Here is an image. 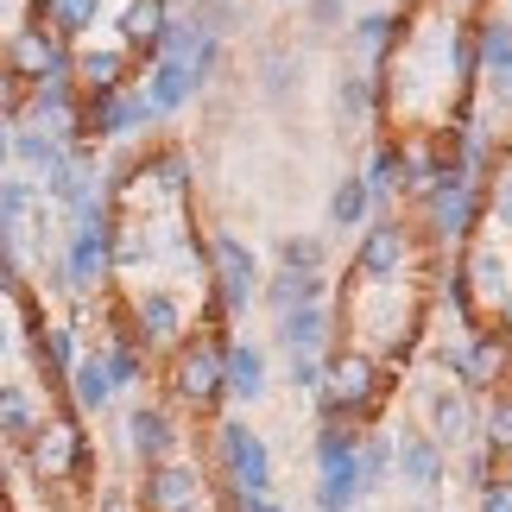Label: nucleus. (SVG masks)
Wrapping results in <instances>:
<instances>
[{"label": "nucleus", "mask_w": 512, "mask_h": 512, "mask_svg": "<svg viewBox=\"0 0 512 512\" xmlns=\"http://www.w3.org/2000/svg\"><path fill=\"white\" fill-rule=\"evenodd\" d=\"M0 64H7V76H13L19 89H32V83H45V76H70V45H64V38H51L38 19H26V26L7 32Z\"/></svg>", "instance_id": "obj_6"}, {"label": "nucleus", "mask_w": 512, "mask_h": 512, "mask_svg": "<svg viewBox=\"0 0 512 512\" xmlns=\"http://www.w3.org/2000/svg\"><path fill=\"white\" fill-rule=\"evenodd\" d=\"M228 506H234V512H285L272 494H266V500H241V494H228Z\"/></svg>", "instance_id": "obj_43"}, {"label": "nucleus", "mask_w": 512, "mask_h": 512, "mask_svg": "<svg viewBox=\"0 0 512 512\" xmlns=\"http://www.w3.org/2000/svg\"><path fill=\"white\" fill-rule=\"evenodd\" d=\"M392 475H399L411 494H437L443 475H449V456L424 430H399V437H392Z\"/></svg>", "instance_id": "obj_13"}, {"label": "nucleus", "mask_w": 512, "mask_h": 512, "mask_svg": "<svg viewBox=\"0 0 512 512\" xmlns=\"http://www.w3.org/2000/svg\"><path fill=\"white\" fill-rule=\"evenodd\" d=\"M203 506V468L196 462H152L140 475V512H196Z\"/></svg>", "instance_id": "obj_10"}, {"label": "nucleus", "mask_w": 512, "mask_h": 512, "mask_svg": "<svg viewBox=\"0 0 512 512\" xmlns=\"http://www.w3.org/2000/svg\"><path fill=\"white\" fill-rule=\"evenodd\" d=\"M127 70H133V57H127L121 45H83V51H70L76 95H108V89H127Z\"/></svg>", "instance_id": "obj_15"}, {"label": "nucleus", "mask_w": 512, "mask_h": 512, "mask_svg": "<svg viewBox=\"0 0 512 512\" xmlns=\"http://www.w3.org/2000/svg\"><path fill=\"white\" fill-rule=\"evenodd\" d=\"M500 336L512 342V291H506V298H500Z\"/></svg>", "instance_id": "obj_44"}, {"label": "nucleus", "mask_w": 512, "mask_h": 512, "mask_svg": "<svg viewBox=\"0 0 512 512\" xmlns=\"http://www.w3.org/2000/svg\"><path fill=\"white\" fill-rule=\"evenodd\" d=\"M0 512H7V506H0Z\"/></svg>", "instance_id": "obj_49"}, {"label": "nucleus", "mask_w": 512, "mask_h": 512, "mask_svg": "<svg viewBox=\"0 0 512 512\" xmlns=\"http://www.w3.org/2000/svg\"><path fill=\"white\" fill-rule=\"evenodd\" d=\"M405 260H411V234H405V222H373V228L361 234L354 272H361L367 285H392V279L405 272Z\"/></svg>", "instance_id": "obj_12"}, {"label": "nucleus", "mask_w": 512, "mask_h": 512, "mask_svg": "<svg viewBox=\"0 0 512 512\" xmlns=\"http://www.w3.org/2000/svg\"><path fill=\"white\" fill-rule=\"evenodd\" d=\"M443 367L456 373V392L462 399H475V392H494V386H506V373H512V342L506 336H468L456 354H443Z\"/></svg>", "instance_id": "obj_9"}, {"label": "nucleus", "mask_w": 512, "mask_h": 512, "mask_svg": "<svg viewBox=\"0 0 512 512\" xmlns=\"http://www.w3.org/2000/svg\"><path fill=\"white\" fill-rule=\"evenodd\" d=\"M133 177H146L152 190H165V196H190V152L184 146H159V152H146L140 165H133Z\"/></svg>", "instance_id": "obj_24"}, {"label": "nucleus", "mask_w": 512, "mask_h": 512, "mask_svg": "<svg viewBox=\"0 0 512 512\" xmlns=\"http://www.w3.org/2000/svg\"><path fill=\"white\" fill-rule=\"evenodd\" d=\"M481 215H487V184H449L430 196V222H437L443 241H468Z\"/></svg>", "instance_id": "obj_14"}, {"label": "nucleus", "mask_w": 512, "mask_h": 512, "mask_svg": "<svg viewBox=\"0 0 512 512\" xmlns=\"http://www.w3.org/2000/svg\"><path fill=\"white\" fill-rule=\"evenodd\" d=\"M475 500H481V512H512V481L500 475V481H487V487H475Z\"/></svg>", "instance_id": "obj_42"}, {"label": "nucleus", "mask_w": 512, "mask_h": 512, "mask_svg": "<svg viewBox=\"0 0 512 512\" xmlns=\"http://www.w3.org/2000/svg\"><path fill=\"white\" fill-rule=\"evenodd\" d=\"M13 348V329H7V317H0V354H7Z\"/></svg>", "instance_id": "obj_46"}, {"label": "nucleus", "mask_w": 512, "mask_h": 512, "mask_svg": "<svg viewBox=\"0 0 512 512\" xmlns=\"http://www.w3.org/2000/svg\"><path fill=\"white\" fill-rule=\"evenodd\" d=\"M487 449L512 456V392H494V405H487Z\"/></svg>", "instance_id": "obj_38"}, {"label": "nucleus", "mask_w": 512, "mask_h": 512, "mask_svg": "<svg viewBox=\"0 0 512 512\" xmlns=\"http://www.w3.org/2000/svg\"><path fill=\"white\" fill-rule=\"evenodd\" d=\"M215 462H222V475H228V494H241V500H266L272 494V449L247 418L215 424Z\"/></svg>", "instance_id": "obj_3"}, {"label": "nucleus", "mask_w": 512, "mask_h": 512, "mask_svg": "<svg viewBox=\"0 0 512 512\" xmlns=\"http://www.w3.org/2000/svg\"><path fill=\"white\" fill-rule=\"evenodd\" d=\"M159 114H152V102L140 89H108V95H83L76 102V127H83V146L89 140H127V133L152 127Z\"/></svg>", "instance_id": "obj_8"}, {"label": "nucleus", "mask_w": 512, "mask_h": 512, "mask_svg": "<svg viewBox=\"0 0 512 512\" xmlns=\"http://www.w3.org/2000/svg\"><path fill=\"white\" fill-rule=\"evenodd\" d=\"M329 247L317 234H279V272H323Z\"/></svg>", "instance_id": "obj_35"}, {"label": "nucleus", "mask_w": 512, "mask_h": 512, "mask_svg": "<svg viewBox=\"0 0 512 512\" xmlns=\"http://www.w3.org/2000/svg\"><path fill=\"white\" fill-rule=\"evenodd\" d=\"M272 336H279L285 354H323L329 348V304H304V310L272 317Z\"/></svg>", "instance_id": "obj_18"}, {"label": "nucleus", "mask_w": 512, "mask_h": 512, "mask_svg": "<svg viewBox=\"0 0 512 512\" xmlns=\"http://www.w3.org/2000/svg\"><path fill=\"white\" fill-rule=\"evenodd\" d=\"M114 26H121V51L152 57V45H159V26H165V7H159V0H127Z\"/></svg>", "instance_id": "obj_27"}, {"label": "nucleus", "mask_w": 512, "mask_h": 512, "mask_svg": "<svg viewBox=\"0 0 512 512\" xmlns=\"http://www.w3.org/2000/svg\"><path fill=\"white\" fill-rule=\"evenodd\" d=\"M121 437H127V456L133 462H171L177 456V443H184V430H177V418L165 405H133L127 418H121Z\"/></svg>", "instance_id": "obj_11"}, {"label": "nucleus", "mask_w": 512, "mask_h": 512, "mask_svg": "<svg viewBox=\"0 0 512 512\" xmlns=\"http://www.w3.org/2000/svg\"><path fill=\"white\" fill-rule=\"evenodd\" d=\"M361 506V430L323 418L317 430V512Z\"/></svg>", "instance_id": "obj_2"}, {"label": "nucleus", "mask_w": 512, "mask_h": 512, "mask_svg": "<svg viewBox=\"0 0 512 512\" xmlns=\"http://www.w3.org/2000/svg\"><path fill=\"white\" fill-rule=\"evenodd\" d=\"M159 7H165V13H171V7H190V0H159Z\"/></svg>", "instance_id": "obj_47"}, {"label": "nucleus", "mask_w": 512, "mask_h": 512, "mask_svg": "<svg viewBox=\"0 0 512 512\" xmlns=\"http://www.w3.org/2000/svg\"><path fill=\"white\" fill-rule=\"evenodd\" d=\"M392 475V437H361V506L386 487Z\"/></svg>", "instance_id": "obj_37"}, {"label": "nucleus", "mask_w": 512, "mask_h": 512, "mask_svg": "<svg viewBox=\"0 0 512 512\" xmlns=\"http://www.w3.org/2000/svg\"><path fill=\"white\" fill-rule=\"evenodd\" d=\"M0 500H7V468H0Z\"/></svg>", "instance_id": "obj_48"}, {"label": "nucleus", "mask_w": 512, "mask_h": 512, "mask_svg": "<svg viewBox=\"0 0 512 512\" xmlns=\"http://www.w3.org/2000/svg\"><path fill=\"white\" fill-rule=\"evenodd\" d=\"M367 190H361V177H336V190H329V222L336 228H361L367 222Z\"/></svg>", "instance_id": "obj_36"}, {"label": "nucleus", "mask_w": 512, "mask_h": 512, "mask_svg": "<svg viewBox=\"0 0 512 512\" xmlns=\"http://www.w3.org/2000/svg\"><path fill=\"white\" fill-rule=\"evenodd\" d=\"M209 266H215V310H222V317H241V310L260 298V260H253V247L222 228L215 247H209Z\"/></svg>", "instance_id": "obj_7"}, {"label": "nucleus", "mask_w": 512, "mask_h": 512, "mask_svg": "<svg viewBox=\"0 0 512 512\" xmlns=\"http://www.w3.org/2000/svg\"><path fill=\"white\" fill-rule=\"evenodd\" d=\"M95 361H102V373H108V392H127V386L146 380V354H140V342H133V336H114Z\"/></svg>", "instance_id": "obj_31"}, {"label": "nucleus", "mask_w": 512, "mask_h": 512, "mask_svg": "<svg viewBox=\"0 0 512 512\" xmlns=\"http://www.w3.org/2000/svg\"><path fill=\"white\" fill-rule=\"evenodd\" d=\"M7 159L13 165H26V171H38V177H45L57 159H70V146H57L51 140V133L45 127H32V121H19L13 133H7Z\"/></svg>", "instance_id": "obj_25"}, {"label": "nucleus", "mask_w": 512, "mask_h": 512, "mask_svg": "<svg viewBox=\"0 0 512 512\" xmlns=\"http://www.w3.org/2000/svg\"><path fill=\"white\" fill-rule=\"evenodd\" d=\"M32 13H38V26H45L51 38H83L95 19H102V0H32Z\"/></svg>", "instance_id": "obj_23"}, {"label": "nucleus", "mask_w": 512, "mask_h": 512, "mask_svg": "<svg viewBox=\"0 0 512 512\" xmlns=\"http://www.w3.org/2000/svg\"><path fill=\"white\" fill-rule=\"evenodd\" d=\"M260 298H266L272 317H285V310L323 304V298H329V279H323V272H272V279L260 285Z\"/></svg>", "instance_id": "obj_21"}, {"label": "nucleus", "mask_w": 512, "mask_h": 512, "mask_svg": "<svg viewBox=\"0 0 512 512\" xmlns=\"http://www.w3.org/2000/svg\"><path fill=\"white\" fill-rule=\"evenodd\" d=\"M342 19H348V0H310V26L317 32H336Z\"/></svg>", "instance_id": "obj_41"}, {"label": "nucleus", "mask_w": 512, "mask_h": 512, "mask_svg": "<svg viewBox=\"0 0 512 512\" xmlns=\"http://www.w3.org/2000/svg\"><path fill=\"white\" fill-rule=\"evenodd\" d=\"M64 392H70V405H76V411H102V405L114 399V392H108V373H102V361H95V354H83V361L70 367Z\"/></svg>", "instance_id": "obj_33"}, {"label": "nucleus", "mask_w": 512, "mask_h": 512, "mask_svg": "<svg viewBox=\"0 0 512 512\" xmlns=\"http://www.w3.org/2000/svg\"><path fill=\"white\" fill-rule=\"evenodd\" d=\"M424 418H430L424 437L437 443L443 456H449V449H462V443H475V405H468L456 386H449V392H430V399H424Z\"/></svg>", "instance_id": "obj_16"}, {"label": "nucleus", "mask_w": 512, "mask_h": 512, "mask_svg": "<svg viewBox=\"0 0 512 512\" xmlns=\"http://www.w3.org/2000/svg\"><path fill=\"white\" fill-rule=\"evenodd\" d=\"M462 279H468V291H481V298H506V260H500L494 247H475V253H468Z\"/></svg>", "instance_id": "obj_34"}, {"label": "nucleus", "mask_w": 512, "mask_h": 512, "mask_svg": "<svg viewBox=\"0 0 512 512\" xmlns=\"http://www.w3.org/2000/svg\"><path fill=\"white\" fill-rule=\"evenodd\" d=\"M45 424V411H38L32 386H0V443H32V430Z\"/></svg>", "instance_id": "obj_26"}, {"label": "nucleus", "mask_w": 512, "mask_h": 512, "mask_svg": "<svg viewBox=\"0 0 512 512\" xmlns=\"http://www.w3.org/2000/svg\"><path fill=\"white\" fill-rule=\"evenodd\" d=\"M354 38H361L367 51H392V38H399V19H392V13H361V19H354Z\"/></svg>", "instance_id": "obj_39"}, {"label": "nucleus", "mask_w": 512, "mask_h": 512, "mask_svg": "<svg viewBox=\"0 0 512 512\" xmlns=\"http://www.w3.org/2000/svg\"><path fill=\"white\" fill-rule=\"evenodd\" d=\"M26 468H32V481L38 487H89L95 475V449H89V430L76 424V418H45L32 430V443H26Z\"/></svg>", "instance_id": "obj_1"}, {"label": "nucleus", "mask_w": 512, "mask_h": 512, "mask_svg": "<svg viewBox=\"0 0 512 512\" xmlns=\"http://www.w3.org/2000/svg\"><path fill=\"white\" fill-rule=\"evenodd\" d=\"M298 83H304L298 51H266V57H260V95H266L272 108L291 102V95H298Z\"/></svg>", "instance_id": "obj_32"}, {"label": "nucleus", "mask_w": 512, "mask_h": 512, "mask_svg": "<svg viewBox=\"0 0 512 512\" xmlns=\"http://www.w3.org/2000/svg\"><path fill=\"white\" fill-rule=\"evenodd\" d=\"M475 57L494 83H512V19H481L475 26Z\"/></svg>", "instance_id": "obj_29"}, {"label": "nucleus", "mask_w": 512, "mask_h": 512, "mask_svg": "<svg viewBox=\"0 0 512 512\" xmlns=\"http://www.w3.org/2000/svg\"><path fill=\"white\" fill-rule=\"evenodd\" d=\"M361 190H367V203H386L392 190H405V146H392L380 140L367 152V177H361Z\"/></svg>", "instance_id": "obj_28"}, {"label": "nucleus", "mask_w": 512, "mask_h": 512, "mask_svg": "<svg viewBox=\"0 0 512 512\" xmlns=\"http://www.w3.org/2000/svg\"><path fill=\"white\" fill-rule=\"evenodd\" d=\"M373 102H380V83L367 70H336V89H329V108H336L342 127H367Z\"/></svg>", "instance_id": "obj_22"}, {"label": "nucleus", "mask_w": 512, "mask_h": 512, "mask_svg": "<svg viewBox=\"0 0 512 512\" xmlns=\"http://www.w3.org/2000/svg\"><path fill=\"white\" fill-rule=\"evenodd\" d=\"M0 171H7V114H0Z\"/></svg>", "instance_id": "obj_45"}, {"label": "nucleus", "mask_w": 512, "mask_h": 512, "mask_svg": "<svg viewBox=\"0 0 512 512\" xmlns=\"http://www.w3.org/2000/svg\"><path fill=\"white\" fill-rule=\"evenodd\" d=\"M222 386L234 392V405H260V399H266V354L253 348V342H228Z\"/></svg>", "instance_id": "obj_20"}, {"label": "nucleus", "mask_w": 512, "mask_h": 512, "mask_svg": "<svg viewBox=\"0 0 512 512\" xmlns=\"http://www.w3.org/2000/svg\"><path fill=\"white\" fill-rule=\"evenodd\" d=\"M133 323H140V342H152V348L184 342V304H177L171 291H140V298H133Z\"/></svg>", "instance_id": "obj_17"}, {"label": "nucleus", "mask_w": 512, "mask_h": 512, "mask_svg": "<svg viewBox=\"0 0 512 512\" xmlns=\"http://www.w3.org/2000/svg\"><path fill=\"white\" fill-rule=\"evenodd\" d=\"M184 19H190V32H196V38L222 45V38H228V32L247 19V7H241V0H190V7H184Z\"/></svg>", "instance_id": "obj_30"}, {"label": "nucleus", "mask_w": 512, "mask_h": 512, "mask_svg": "<svg viewBox=\"0 0 512 512\" xmlns=\"http://www.w3.org/2000/svg\"><path fill=\"white\" fill-rule=\"evenodd\" d=\"M380 386H386V373H380V361L373 354H361V348H348V354H336V361H323V411L336 424H348L354 411H373L380 405Z\"/></svg>", "instance_id": "obj_5"}, {"label": "nucleus", "mask_w": 512, "mask_h": 512, "mask_svg": "<svg viewBox=\"0 0 512 512\" xmlns=\"http://www.w3.org/2000/svg\"><path fill=\"white\" fill-rule=\"evenodd\" d=\"M222 361H228V336H190L177 342L171 354V399L177 405H222L228 386H222Z\"/></svg>", "instance_id": "obj_4"}, {"label": "nucleus", "mask_w": 512, "mask_h": 512, "mask_svg": "<svg viewBox=\"0 0 512 512\" xmlns=\"http://www.w3.org/2000/svg\"><path fill=\"white\" fill-rule=\"evenodd\" d=\"M140 95L152 102V114H177L184 102H196V95H203V76H196L190 64H152Z\"/></svg>", "instance_id": "obj_19"}, {"label": "nucleus", "mask_w": 512, "mask_h": 512, "mask_svg": "<svg viewBox=\"0 0 512 512\" xmlns=\"http://www.w3.org/2000/svg\"><path fill=\"white\" fill-rule=\"evenodd\" d=\"M298 392H323V354H291V373H285Z\"/></svg>", "instance_id": "obj_40"}]
</instances>
